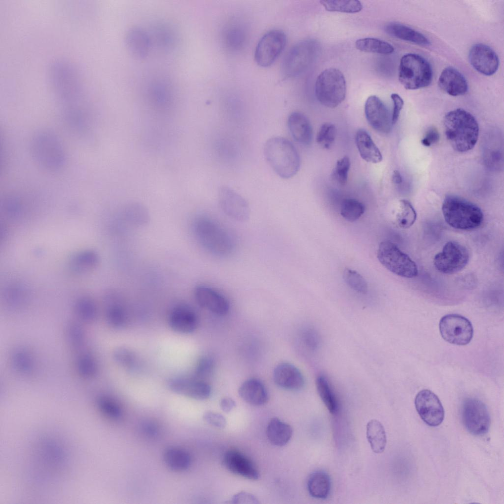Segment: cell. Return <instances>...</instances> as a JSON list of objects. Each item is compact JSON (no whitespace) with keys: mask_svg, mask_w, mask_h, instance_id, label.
Returning <instances> with one entry per match:
<instances>
[{"mask_svg":"<svg viewBox=\"0 0 504 504\" xmlns=\"http://www.w3.org/2000/svg\"><path fill=\"white\" fill-rule=\"evenodd\" d=\"M442 212L447 223L458 229H474L483 221V214L479 207L456 195H448L444 198Z\"/></svg>","mask_w":504,"mask_h":504,"instance_id":"obj_4","label":"cell"},{"mask_svg":"<svg viewBox=\"0 0 504 504\" xmlns=\"http://www.w3.org/2000/svg\"><path fill=\"white\" fill-rule=\"evenodd\" d=\"M203 418L208 424L219 429H223L226 425L225 417L219 413L206 411L204 413Z\"/></svg>","mask_w":504,"mask_h":504,"instance_id":"obj_49","label":"cell"},{"mask_svg":"<svg viewBox=\"0 0 504 504\" xmlns=\"http://www.w3.org/2000/svg\"><path fill=\"white\" fill-rule=\"evenodd\" d=\"M315 384L318 395L328 411L336 414L339 410V401L328 378L322 375L318 376Z\"/></svg>","mask_w":504,"mask_h":504,"instance_id":"obj_33","label":"cell"},{"mask_svg":"<svg viewBox=\"0 0 504 504\" xmlns=\"http://www.w3.org/2000/svg\"><path fill=\"white\" fill-rule=\"evenodd\" d=\"M236 406L235 401L230 397H224L220 401V407L225 412L228 413L234 409Z\"/></svg>","mask_w":504,"mask_h":504,"instance_id":"obj_55","label":"cell"},{"mask_svg":"<svg viewBox=\"0 0 504 504\" xmlns=\"http://www.w3.org/2000/svg\"><path fill=\"white\" fill-rule=\"evenodd\" d=\"M286 43L285 33L280 30H273L260 38L255 48L254 58L260 66H270L281 54Z\"/></svg>","mask_w":504,"mask_h":504,"instance_id":"obj_12","label":"cell"},{"mask_svg":"<svg viewBox=\"0 0 504 504\" xmlns=\"http://www.w3.org/2000/svg\"><path fill=\"white\" fill-rule=\"evenodd\" d=\"M439 329L445 341L456 345H467L473 337V327L470 321L458 314L443 316L440 321Z\"/></svg>","mask_w":504,"mask_h":504,"instance_id":"obj_11","label":"cell"},{"mask_svg":"<svg viewBox=\"0 0 504 504\" xmlns=\"http://www.w3.org/2000/svg\"><path fill=\"white\" fill-rule=\"evenodd\" d=\"M377 257L383 266L398 276L412 278L418 275L416 263L390 241H385L380 243Z\"/></svg>","mask_w":504,"mask_h":504,"instance_id":"obj_8","label":"cell"},{"mask_svg":"<svg viewBox=\"0 0 504 504\" xmlns=\"http://www.w3.org/2000/svg\"><path fill=\"white\" fill-rule=\"evenodd\" d=\"M264 153L269 164L281 177L290 178L298 172L300 166V156L288 139L281 137L271 138L265 144Z\"/></svg>","mask_w":504,"mask_h":504,"instance_id":"obj_3","label":"cell"},{"mask_svg":"<svg viewBox=\"0 0 504 504\" xmlns=\"http://www.w3.org/2000/svg\"><path fill=\"white\" fill-rule=\"evenodd\" d=\"M304 341L306 345L313 350L316 349L320 343V338L317 332L309 329L306 330L303 335Z\"/></svg>","mask_w":504,"mask_h":504,"instance_id":"obj_50","label":"cell"},{"mask_svg":"<svg viewBox=\"0 0 504 504\" xmlns=\"http://www.w3.org/2000/svg\"><path fill=\"white\" fill-rule=\"evenodd\" d=\"M350 166V161L348 157L344 156L338 159L331 174L333 180L340 186L345 185L347 181Z\"/></svg>","mask_w":504,"mask_h":504,"instance_id":"obj_41","label":"cell"},{"mask_svg":"<svg viewBox=\"0 0 504 504\" xmlns=\"http://www.w3.org/2000/svg\"><path fill=\"white\" fill-rule=\"evenodd\" d=\"M16 369L21 372H28L31 370L32 362L31 356L26 352L19 350L16 352L12 358Z\"/></svg>","mask_w":504,"mask_h":504,"instance_id":"obj_46","label":"cell"},{"mask_svg":"<svg viewBox=\"0 0 504 504\" xmlns=\"http://www.w3.org/2000/svg\"><path fill=\"white\" fill-rule=\"evenodd\" d=\"M195 298L203 308L218 315H224L229 308L227 299L214 289L199 285L194 290Z\"/></svg>","mask_w":504,"mask_h":504,"instance_id":"obj_19","label":"cell"},{"mask_svg":"<svg viewBox=\"0 0 504 504\" xmlns=\"http://www.w3.org/2000/svg\"><path fill=\"white\" fill-rule=\"evenodd\" d=\"M142 429L143 432L149 437H155L158 433L157 426L150 422L144 423L142 425Z\"/></svg>","mask_w":504,"mask_h":504,"instance_id":"obj_56","label":"cell"},{"mask_svg":"<svg viewBox=\"0 0 504 504\" xmlns=\"http://www.w3.org/2000/svg\"><path fill=\"white\" fill-rule=\"evenodd\" d=\"M238 393L244 401L252 406L263 405L268 400L266 387L257 378H252L245 381L240 386Z\"/></svg>","mask_w":504,"mask_h":504,"instance_id":"obj_25","label":"cell"},{"mask_svg":"<svg viewBox=\"0 0 504 504\" xmlns=\"http://www.w3.org/2000/svg\"><path fill=\"white\" fill-rule=\"evenodd\" d=\"M366 437L373 451L376 453L383 452L387 438L384 428L377 419L370 420L366 426Z\"/></svg>","mask_w":504,"mask_h":504,"instance_id":"obj_32","label":"cell"},{"mask_svg":"<svg viewBox=\"0 0 504 504\" xmlns=\"http://www.w3.org/2000/svg\"><path fill=\"white\" fill-rule=\"evenodd\" d=\"M438 85L442 91L453 96L464 95L468 90V83L465 77L452 67H446L442 71Z\"/></svg>","mask_w":504,"mask_h":504,"instance_id":"obj_23","label":"cell"},{"mask_svg":"<svg viewBox=\"0 0 504 504\" xmlns=\"http://www.w3.org/2000/svg\"><path fill=\"white\" fill-rule=\"evenodd\" d=\"M122 212L126 219L135 225L143 226L149 221V215L147 208L142 204L132 202L126 204Z\"/></svg>","mask_w":504,"mask_h":504,"instance_id":"obj_35","label":"cell"},{"mask_svg":"<svg viewBox=\"0 0 504 504\" xmlns=\"http://www.w3.org/2000/svg\"><path fill=\"white\" fill-rule=\"evenodd\" d=\"M346 93L345 78L336 68H328L317 76L315 84V94L323 106L334 108L345 99Z\"/></svg>","mask_w":504,"mask_h":504,"instance_id":"obj_6","label":"cell"},{"mask_svg":"<svg viewBox=\"0 0 504 504\" xmlns=\"http://www.w3.org/2000/svg\"><path fill=\"white\" fill-rule=\"evenodd\" d=\"M163 459L166 466L175 472H183L187 470L191 463L189 454L186 450L176 447H170L165 449Z\"/></svg>","mask_w":504,"mask_h":504,"instance_id":"obj_31","label":"cell"},{"mask_svg":"<svg viewBox=\"0 0 504 504\" xmlns=\"http://www.w3.org/2000/svg\"><path fill=\"white\" fill-rule=\"evenodd\" d=\"M356 48L362 52L387 55L392 53L394 48L389 43L381 39L367 37L358 39Z\"/></svg>","mask_w":504,"mask_h":504,"instance_id":"obj_34","label":"cell"},{"mask_svg":"<svg viewBox=\"0 0 504 504\" xmlns=\"http://www.w3.org/2000/svg\"><path fill=\"white\" fill-rule=\"evenodd\" d=\"M223 464L230 472L251 480H256L260 474L253 463L244 454L236 450H229L223 458Z\"/></svg>","mask_w":504,"mask_h":504,"instance_id":"obj_18","label":"cell"},{"mask_svg":"<svg viewBox=\"0 0 504 504\" xmlns=\"http://www.w3.org/2000/svg\"><path fill=\"white\" fill-rule=\"evenodd\" d=\"M337 134L335 126L330 123L323 124L316 135V141L324 149H329L333 144Z\"/></svg>","mask_w":504,"mask_h":504,"instance_id":"obj_40","label":"cell"},{"mask_svg":"<svg viewBox=\"0 0 504 504\" xmlns=\"http://www.w3.org/2000/svg\"><path fill=\"white\" fill-rule=\"evenodd\" d=\"M443 126L446 138L456 151L466 152L475 145L479 126L469 112L461 108L448 112L444 117Z\"/></svg>","mask_w":504,"mask_h":504,"instance_id":"obj_1","label":"cell"},{"mask_svg":"<svg viewBox=\"0 0 504 504\" xmlns=\"http://www.w3.org/2000/svg\"><path fill=\"white\" fill-rule=\"evenodd\" d=\"M170 328L175 332L188 334L193 332L198 325L197 316L189 306L180 304L171 310L168 318Z\"/></svg>","mask_w":504,"mask_h":504,"instance_id":"obj_20","label":"cell"},{"mask_svg":"<svg viewBox=\"0 0 504 504\" xmlns=\"http://www.w3.org/2000/svg\"><path fill=\"white\" fill-rule=\"evenodd\" d=\"M76 309L79 316L86 321H92L96 317L95 306L89 300H80L77 305Z\"/></svg>","mask_w":504,"mask_h":504,"instance_id":"obj_47","label":"cell"},{"mask_svg":"<svg viewBox=\"0 0 504 504\" xmlns=\"http://www.w3.org/2000/svg\"><path fill=\"white\" fill-rule=\"evenodd\" d=\"M113 357L118 364L126 368L131 367L135 361V354L130 350L124 347H119L115 349Z\"/></svg>","mask_w":504,"mask_h":504,"instance_id":"obj_44","label":"cell"},{"mask_svg":"<svg viewBox=\"0 0 504 504\" xmlns=\"http://www.w3.org/2000/svg\"><path fill=\"white\" fill-rule=\"evenodd\" d=\"M168 385L173 392L197 400L208 399L212 392L209 383L195 377L175 378L169 381Z\"/></svg>","mask_w":504,"mask_h":504,"instance_id":"obj_15","label":"cell"},{"mask_svg":"<svg viewBox=\"0 0 504 504\" xmlns=\"http://www.w3.org/2000/svg\"><path fill=\"white\" fill-rule=\"evenodd\" d=\"M391 98L393 103V109L391 117L392 124H395L398 120L400 112L404 105V101L402 98L397 94L393 93L391 94Z\"/></svg>","mask_w":504,"mask_h":504,"instance_id":"obj_52","label":"cell"},{"mask_svg":"<svg viewBox=\"0 0 504 504\" xmlns=\"http://www.w3.org/2000/svg\"><path fill=\"white\" fill-rule=\"evenodd\" d=\"M218 200L220 208L229 218L239 221L247 220L250 210L247 201L238 192L227 186L219 190Z\"/></svg>","mask_w":504,"mask_h":504,"instance_id":"obj_14","label":"cell"},{"mask_svg":"<svg viewBox=\"0 0 504 504\" xmlns=\"http://www.w3.org/2000/svg\"><path fill=\"white\" fill-rule=\"evenodd\" d=\"M77 369L81 376L89 378L96 373V366L94 360L90 355L84 354L78 360Z\"/></svg>","mask_w":504,"mask_h":504,"instance_id":"obj_45","label":"cell"},{"mask_svg":"<svg viewBox=\"0 0 504 504\" xmlns=\"http://www.w3.org/2000/svg\"><path fill=\"white\" fill-rule=\"evenodd\" d=\"M392 180L393 183L396 185H399L402 183V177L399 171L395 170L393 171Z\"/></svg>","mask_w":504,"mask_h":504,"instance_id":"obj_57","label":"cell"},{"mask_svg":"<svg viewBox=\"0 0 504 504\" xmlns=\"http://www.w3.org/2000/svg\"><path fill=\"white\" fill-rule=\"evenodd\" d=\"M416 410L422 420L428 425H440L444 418V410L438 397L428 389L420 391L415 401Z\"/></svg>","mask_w":504,"mask_h":504,"instance_id":"obj_13","label":"cell"},{"mask_svg":"<svg viewBox=\"0 0 504 504\" xmlns=\"http://www.w3.org/2000/svg\"><path fill=\"white\" fill-rule=\"evenodd\" d=\"M343 276L346 284L351 289L362 294L367 292V283L365 279L357 272L346 268L344 270Z\"/></svg>","mask_w":504,"mask_h":504,"instance_id":"obj_39","label":"cell"},{"mask_svg":"<svg viewBox=\"0 0 504 504\" xmlns=\"http://www.w3.org/2000/svg\"><path fill=\"white\" fill-rule=\"evenodd\" d=\"M462 419L467 430L475 436L487 433L490 426L491 418L486 405L475 398L466 399L462 404Z\"/></svg>","mask_w":504,"mask_h":504,"instance_id":"obj_9","label":"cell"},{"mask_svg":"<svg viewBox=\"0 0 504 504\" xmlns=\"http://www.w3.org/2000/svg\"><path fill=\"white\" fill-rule=\"evenodd\" d=\"M287 126L295 140L303 145L311 144L313 136L312 126L304 114L299 112L290 114L288 118Z\"/></svg>","mask_w":504,"mask_h":504,"instance_id":"obj_24","label":"cell"},{"mask_svg":"<svg viewBox=\"0 0 504 504\" xmlns=\"http://www.w3.org/2000/svg\"><path fill=\"white\" fill-rule=\"evenodd\" d=\"M31 151L35 162L49 170L62 168L66 155L58 138L50 132H41L35 135L31 143Z\"/></svg>","mask_w":504,"mask_h":504,"instance_id":"obj_5","label":"cell"},{"mask_svg":"<svg viewBox=\"0 0 504 504\" xmlns=\"http://www.w3.org/2000/svg\"><path fill=\"white\" fill-rule=\"evenodd\" d=\"M365 209L364 205L360 201L354 198H346L341 203L340 213L345 220L353 222L363 215Z\"/></svg>","mask_w":504,"mask_h":504,"instance_id":"obj_38","label":"cell"},{"mask_svg":"<svg viewBox=\"0 0 504 504\" xmlns=\"http://www.w3.org/2000/svg\"><path fill=\"white\" fill-rule=\"evenodd\" d=\"M385 30L393 37L417 45L426 46L430 44L429 39L422 33L401 23H390L385 26Z\"/></svg>","mask_w":504,"mask_h":504,"instance_id":"obj_28","label":"cell"},{"mask_svg":"<svg viewBox=\"0 0 504 504\" xmlns=\"http://www.w3.org/2000/svg\"><path fill=\"white\" fill-rule=\"evenodd\" d=\"M355 140L359 155L363 160L373 163L381 161L382 156L380 150L365 130L359 129L356 133Z\"/></svg>","mask_w":504,"mask_h":504,"instance_id":"obj_26","label":"cell"},{"mask_svg":"<svg viewBox=\"0 0 504 504\" xmlns=\"http://www.w3.org/2000/svg\"><path fill=\"white\" fill-rule=\"evenodd\" d=\"M309 54L308 42H302L293 47L283 61L282 71L284 76L292 77L301 72L307 64Z\"/></svg>","mask_w":504,"mask_h":504,"instance_id":"obj_21","label":"cell"},{"mask_svg":"<svg viewBox=\"0 0 504 504\" xmlns=\"http://www.w3.org/2000/svg\"><path fill=\"white\" fill-rule=\"evenodd\" d=\"M273 379L279 387L290 390H300L305 383L301 372L295 366L288 363H282L275 367Z\"/></svg>","mask_w":504,"mask_h":504,"instance_id":"obj_22","label":"cell"},{"mask_svg":"<svg viewBox=\"0 0 504 504\" xmlns=\"http://www.w3.org/2000/svg\"><path fill=\"white\" fill-rule=\"evenodd\" d=\"M214 368L212 360L208 357H203L198 361L195 369V378L204 380L211 374Z\"/></svg>","mask_w":504,"mask_h":504,"instance_id":"obj_48","label":"cell"},{"mask_svg":"<svg viewBox=\"0 0 504 504\" xmlns=\"http://www.w3.org/2000/svg\"><path fill=\"white\" fill-rule=\"evenodd\" d=\"M125 42L127 50L133 57L142 59L147 55L150 40L142 30L134 28L129 30L126 34Z\"/></svg>","mask_w":504,"mask_h":504,"instance_id":"obj_27","label":"cell"},{"mask_svg":"<svg viewBox=\"0 0 504 504\" xmlns=\"http://www.w3.org/2000/svg\"><path fill=\"white\" fill-rule=\"evenodd\" d=\"M99 407L102 412L112 419H118L122 414V410L119 404L113 399L108 397H101L98 401Z\"/></svg>","mask_w":504,"mask_h":504,"instance_id":"obj_43","label":"cell"},{"mask_svg":"<svg viewBox=\"0 0 504 504\" xmlns=\"http://www.w3.org/2000/svg\"><path fill=\"white\" fill-rule=\"evenodd\" d=\"M307 489L312 497L319 499L327 498L331 489V480L329 475L320 470L313 472L309 477Z\"/></svg>","mask_w":504,"mask_h":504,"instance_id":"obj_30","label":"cell"},{"mask_svg":"<svg viewBox=\"0 0 504 504\" xmlns=\"http://www.w3.org/2000/svg\"><path fill=\"white\" fill-rule=\"evenodd\" d=\"M321 4L328 11L355 13L361 11L363 6L357 0H323Z\"/></svg>","mask_w":504,"mask_h":504,"instance_id":"obj_37","label":"cell"},{"mask_svg":"<svg viewBox=\"0 0 504 504\" xmlns=\"http://www.w3.org/2000/svg\"><path fill=\"white\" fill-rule=\"evenodd\" d=\"M416 219V213L411 203L405 199L400 200L394 219L395 224L400 228H408L413 224Z\"/></svg>","mask_w":504,"mask_h":504,"instance_id":"obj_36","label":"cell"},{"mask_svg":"<svg viewBox=\"0 0 504 504\" xmlns=\"http://www.w3.org/2000/svg\"><path fill=\"white\" fill-rule=\"evenodd\" d=\"M469 58L472 66L484 75H493L499 68L498 55L491 47L482 43L472 46L469 52Z\"/></svg>","mask_w":504,"mask_h":504,"instance_id":"obj_16","label":"cell"},{"mask_svg":"<svg viewBox=\"0 0 504 504\" xmlns=\"http://www.w3.org/2000/svg\"><path fill=\"white\" fill-rule=\"evenodd\" d=\"M68 337L72 345L75 346L81 345L84 338L81 328L77 325H71L68 329Z\"/></svg>","mask_w":504,"mask_h":504,"instance_id":"obj_51","label":"cell"},{"mask_svg":"<svg viewBox=\"0 0 504 504\" xmlns=\"http://www.w3.org/2000/svg\"><path fill=\"white\" fill-rule=\"evenodd\" d=\"M106 316L109 324L115 328L122 327L126 319L124 309L118 304L112 305L108 308Z\"/></svg>","mask_w":504,"mask_h":504,"instance_id":"obj_42","label":"cell"},{"mask_svg":"<svg viewBox=\"0 0 504 504\" xmlns=\"http://www.w3.org/2000/svg\"><path fill=\"white\" fill-rule=\"evenodd\" d=\"M469 260L467 249L455 241L447 242L442 251L434 258V265L439 272L446 274H454L462 270Z\"/></svg>","mask_w":504,"mask_h":504,"instance_id":"obj_10","label":"cell"},{"mask_svg":"<svg viewBox=\"0 0 504 504\" xmlns=\"http://www.w3.org/2000/svg\"><path fill=\"white\" fill-rule=\"evenodd\" d=\"M193 230L199 244L213 254L228 256L235 249V242L231 235L210 217H197L193 224Z\"/></svg>","mask_w":504,"mask_h":504,"instance_id":"obj_2","label":"cell"},{"mask_svg":"<svg viewBox=\"0 0 504 504\" xmlns=\"http://www.w3.org/2000/svg\"><path fill=\"white\" fill-rule=\"evenodd\" d=\"M433 70L429 63L419 55L409 53L401 59L399 80L407 90H417L428 86L432 82Z\"/></svg>","mask_w":504,"mask_h":504,"instance_id":"obj_7","label":"cell"},{"mask_svg":"<svg viewBox=\"0 0 504 504\" xmlns=\"http://www.w3.org/2000/svg\"><path fill=\"white\" fill-rule=\"evenodd\" d=\"M232 503L234 504H258L256 498L250 493L241 492L234 495L231 500Z\"/></svg>","mask_w":504,"mask_h":504,"instance_id":"obj_53","label":"cell"},{"mask_svg":"<svg viewBox=\"0 0 504 504\" xmlns=\"http://www.w3.org/2000/svg\"><path fill=\"white\" fill-rule=\"evenodd\" d=\"M364 111L368 123L374 129L383 133L390 131L392 121L389 112L379 98L370 96L365 102Z\"/></svg>","mask_w":504,"mask_h":504,"instance_id":"obj_17","label":"cell"},{"mask_svg":"<svg viewBox=\"0 0 504 504\" xmlns=\"http://www.w3.org/2000/svg\"><path fill=\"white\" fill-rule=\"evenodd\" d=\"M292 433V429L289 424L277 417L271 419L266 429L267 437L270 443L280 447L288 442Z\"/></svg>","mask_w":504,"mask_h":504,"instance_id":"obj_29","label":"cell"},{"mask_svg":"<svg viewBox=\"0 0 504 504\" xmlns=\"http://www.w3.org/2000/svg\"><path fill=\"white\" fill-rule=\"evenodd\" d=\"M440 135L435 128H429L426 133L425 137L421 140L422 144L425 146H430L436 143L439 140Z\"/></svg>","mask_w":504,"mask_h":504,"instance_id":"obj_54","label":"cell"}]
</instances>
